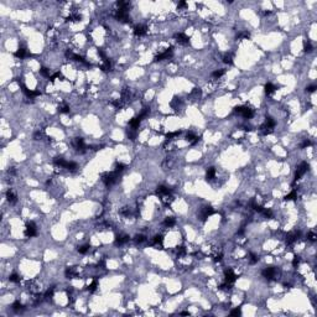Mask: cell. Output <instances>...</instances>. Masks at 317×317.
Segmentation results:
<instances>
[{
	"instance_id": "1",
	"label": "cell",
	"mask_w": 317,
	"mask_h": 317,
	"mask_svg": "<svg viewBox=\"0 0 317 317\" xmlns=\"http://www.w3.org/2000/svg\"><path fill=\"white\" fill-rule=\"evenodd\" d=\"M118 175L119 173H116L115 171H113V172H105L104 175H102V181L105 183V186H112L113 183L116 182Z\"/></svg>"
},
{
	"instance_id": "2",
	"label": "cell",
	"mask_w": 317,
	"mask_h": 317,
	"mask_svg": "<svg viewBox=\"0 0 317 317\" xmlns=\"http://www.w3.org/2000/svg\"><path fill=\"white\" fill-rule=\"evenodd\" d=\"M275 125H276V122L273 118H266L265 123L260 126V130H261V133L265 134V135L270 134V133H273V131H274V128H275Z\"/></svg>"
},
{
	"instance_id": "3",
	"label": "cell",
	"mask_w": 317,
	"mask_h": 317,
	"mask_svg": "<svg viewBox=\"0 0 317 317\" xmlns=\"http://www.w3.org/2000/svg\"><path fill=\"white\" fill-rule=\"evenodd\" d=\"M307 170H308V163L306 162V161H302L300 165L297 166V170H296V173H295V180H294V183L296 182V181H298L301 179L302 176L305 175L306 172H307Z\"/></svg>"
},
{
	"instance_id": "4",
	"label": "cell",
	"mask_w": 317,
	"mask_h": 317,
	"mask_svg": "<svg viewBox=\"0 0 317 317\" xmlns=\"http://www.w3.org/2000/svg\"><path fill=\"white\" fill-rule=\"evenodd\" d=\"M277 269L274 268V266H269V268H265L264 270L261 271L263 276L265 277L266 280H275L277 277Z\"/></svg>"
},
{
	"instance_id": "5",
	"label": "cell",
	"mask_w": 317,
	"mask_h": 317,
	"mask_svg": "<svg viewBox=\"0 0 317 317\" xmlns=\"http://www.w3.org/2000/svg\"><path fill=\"white\" fill-rule=\"evenodd\" d=\"M236 113L240 114L243 118L245 119H250L253 115H254V112H253L251 108H249V107H237L236 108Z\"/></svg>"
},
{
	"instance_id": "6",
	"label": "cell",
	"mask_w": 317,
	"mask_h": 317,
	"mask_svg": "<svg viewBox=\"0 0 317 317\" xmlns=\"http://www.w3.org/2000/svg\"><path fill=\"white\" fill-rule=\"evenodd\" d=\"M25 236L27 238H32V237H36L37 236V228H36V224L34 222H28L26 224V228H25Z\"/></svg>"
},
{
	"instance_id": "7",
	"label": "cell",
	"mask_w": 317,
	"mask_h": 317,
	"mask_svg": "<svg viewBox=\"0 0 317 317\" xmlns=\"http://www.w3.org/2000/svg\"><path fill=\"white\" fill-rule=\"evenodd\" d=\"M172 52H173V48H172V47L167 48V50H165L163 52L159 53L158 56H155L154 61H155V62H160V61H163V60H169L170 57L172 56Z\"/></svg>"
},
{
	"instance_id": "8",
	"label": "cell",
	"mask_w": 317,
	"mask_h": 317,
	"mask_svg": "<svg viewBox=\"0 0 317 317\" xmlns=\"http://www.w3.org/2000/svg\"><path fill=\"white\" fill-rule=\"evenodd\" d=\"M73 146H74V149H76L77 151H79V152H84L85 150H87V145H85V142H84V140L82 138H76L73 140Z\"/></svg>"
},
{
	"instance_id": "9",
	"label": "cell",
	"mask_w": 317,
	"mask_h": 317,
	"mask_svg": "<svg viewBox=\"0 0 317 317\" xmlns=\"http://www.w3.org/2000/svg\"><path fill=\"white\" fill-rule=\"evenodd\" d=\"M237 275L236 274H234V271L232 269H227L226 271H224V281H226V283H228V284H230V285H233L234 284V281L237 280Z\"/></svg>"
},
{
	"instance_id": "10",
	"label": "cell",
	"mask_w": 317,
	"mask_h": 317,
	"mask_svg": "<svg viewBox=\"0 0 317 317\" xmlns=\"http://www.w3.org/2000/svg\"><path fill=\"white\" fill-rule=\"evenodd\" d=\"M115 17L119 21H123V23H129V13H128V10L118 9L115 13Z\"/></svg>"
},
{
	"instance_id": "11",
	"label": "cell",
	"mask_w": 317,
	"mask_h": 317,
	"mask_svg": "<svg viewBox=\"0 0 317 317\" xmlns=\"http://www.w3.org/2000/svg\"><path fill=\"white\" fill-rule=\"evenodd\" d=\"M213 208L211 207V206H206V207H203L201 209V212H199V218H201V220H204L208 218V217H211L213 214Z\"/></svg>"
},
{
	"instance_id": "12",
	"label": "cell",
	"mask_w": 317,
	"mask_h": 317,
	"mask_svg": "<svg viewBox=\"0 0 317 317\" xmlns=\"http://www.w3.org/2000/svg\"><path fill=\"white\" fill-rule=\"evenodd\" d=\"M146 32H148V28L145 25H136L134 27V35L138 37L144 36V35H146Z\"/></svg>"
},
{
	"instance_id": "13",
	"label": "cell",
	"mask_w": 317,
	"mask_h": 317,
	"mask_svg": "<svg viewBox=\"0 0 317 317\" xmlns=\"http://www.w3.org/2000/svg\"><path fill=\"white\" fill-rule=\"evenodd\" d=\"M175 38H176V41L179 42V44H181V45H188V42H190V37H188L187 35H185L183 32L176 34Z\"/></svg>"
},
{
	"instance_id": "14",
	"label": "cell",
	"mask_w": 317,
	"mask_h": 317,
	"mask_svg": "<svg viewBox=\"0 0 317 317\" xmlns=\"http://www.w3.org/2000/svg\"><path fill=\"white\" fill-rule=\"evenodd\" d=\"M129 239H130L129 236L120 233L115 237V242H114V243H115V245H123V244H125L126 242H129Z\"/></svg>"
},
{
	"instance_id": "15",
	"label": "cell",
	"mask_w": 317,
	"mask_h": 317,
	"mask_svg": "<svg viewBox=\"0 0 317 317\" xmlns=\"http://www.w3.org/2000/svg\"><path fill=\"white\" fill-rule=\"evenodd\" d=\"M170 193H171V190H170L169 187L163 186V185H161V186H159L158 188H156V195H158L160 198L163 197V196L170 195Z\"/></svg>"
},
{
	"instance_id": "16",
	"label": "cell",
	"mask_w": 317,
	"mask_h": 317,
	"mask_svg": "<svg viewBox=\"0 0 317 317\" xmlns=\"http://www.w3.org/2000/svg\"><path fill=\"white\" fill-rule=\"evenodd\" d=\"M186 139H187V141L190 142L191 145H196V144H198L199 140H201V138L197 136V135H195L193 133H187Z\"/></svg>"
},
{
	"instance_id": "17",
	"label": "cell",
	"mask_w": 317,
	"mask_h": 317,
	"mask_svg": "<svg viewBox=\"0 0 317 317\" xmlns=\"http://www.w3.org/2000/svg\"><path fill=\"white\" fill-rule=\"evenodd\" d=\"M216 175H217V171L214 167H209V169H207V172H206V179H207V181H213L216 179Z\"/></svg>"
},
{
	"instance_id": "18",
	"label": "cell",
	"mask_w": 317,
	"mask_h": 317,
	"mask_svg": "<svg viewBox=\"0 0 317 317\" xmlns=\"http://www.w3.org/2000/svg\"><path fill=\"white\" fill-rule=\"evenodd\" d=\"M6 198H8V201H9L11 204L16 203V201H17V197H16L15 192H14L13 190H9L8 192H6Z\"/></svg>"
},
{
	"instance_id": "19",
	"label": "cell",
	"mask_w": 317,
	"mask_h": 317,
	"mask_svg": "<svg viewBox=\"0 0 317 317\" xmlns=\"http://www.w3.org/2000/svg\"><path fill=\"white\" fill-rule=\"evenodd\" d=\"M15 56H16V57H19V58H25V57H28V56H31V55L27 52V50H26V48L20 47V48L15 52Z\"/></svg>"
},
{
	"instance_id": "20",
	"label": "cell",
	"mask_w": 317,
	"mask_h": 317,
	"mask_svg": "<svg viewBox=\"0 0 317 317\" xmlns=\"http://www.w3.org/2000/svg\"><path fill=\"white\" fill-rule=\"evenodd\" d=\"M275 89H276L275 85H274L273 83H270V82L265 84V94L266 95H271L274 92H275Z\"/></svg>"
},
{
	"instance_id": "21",
	"label": "cell",
	"mask_w": 317,
	"mask_h": 317,
	"mask_svg": "<svg viewBox=\"0 0 317 317\" xmlns=\"http://www.w3.org/2000/svg\"><path fill=\"white\" fill-rule=\"evenodd\" d=\"M78 271L74 268H68L66 270V277H68V279H73V277L77 276Z\"/></svg>"
},
{
	"instance_id": "22",
	"label": "cell",
	"mask_w": 317,
	"mask_h": 317,
	"mask_svg": "<svg viewBox=\"0 0 317 317\" xmlns=\"http://www.w3.org/2000/svg\"><path fill=\"white\" fill-rule=\"evenodd\" d=\"M175 224H176V219L173 218V217H167V218H165V220H163V226H166L169 228L173 227Z\"/></svg>"
},
{
	"instance_id": "23",
	"label": "cell",
	"mask_w": 317,
	"mask_h": 317,
	"mask_svg": "<svg viewBox=\"0 0 317 317\" xmlns=\"http://www.w3.org/2000/svg\"><path fill=\"white\" fill-rule=\"evenodd\" d=\"M13 310L15 312H21V311H24V310H25V307H24V305L21 304L20 301H15L13 304Z\"/></svg>"
},
{
	"instance_id": "24",
	"label": "cell",
	"mask_w": 317,
	"mask_h": 317,
	"mask_svg": "<svg viewBox=\"0 0 317 317\" xmlns=\"http://www.w3.org/2000/svg\"><path fill=\"white\" fill-rule=\"evenodd\" d=\"M104 63L101 66V69L104 71V72H109V71H112V63L109 62V60H105V61H103Z\"/></svg>"
},
{
	"instance_id": "25",
	"label": "cell",
	"mask_w": 317,
	"mask_h": 317,
	"mask_svg": "<svg viewBox=\"0 0 317 317\" xmlns=\"http://www.w3.org/2000/svg\"><path fill=\"white\" fill-rule=\"evenodd\" d=\"M58 112H60V113H63V114L69 113V105L67 104V103H61V104H60V107H58Z\"/></svg>"
},
{
	"instance_id": "26",
	"label": "cell",
	"mask_w": 317,
	"mask_h": 317,
	"mask_svg": "<svg viewBox=\"0 0 317 317\" xmlns=\"http://www.w3.org/2000/svg\"><path fill=\"white\" fill-rule=\"evenodd\" d=\"M223 62L226 63V65H233V56H232V53H226V55L223 56Z\"/></svg>"
},
{
	"instance_id": "27",
	"label": "cell",
	"mask_w": 317,
	"mask_h": 317,
	"mask_svg": "<svg viewBox=\"0 0 317 317\" xmlns=\"http://www.w3.org/2000/svg\"><path fill=\"white\" fill-rule=\"evenodd\" d=\"M97 287H98V281H97V279H93L92 283L89 284V286H88V291H89V293H94V291L97 290Z\"/></svg>"
},
{
	"instance_id": "28",
	"label": "cell",
	"mask_w": 317,
	"mask_h": 317,
	"mask_svg": "<svg viewBox=\"0 0 317 317\" xmlns=\"http://www.w3.org/2000/svg\"><path fill=\"white\" fill-rule=\"evenodd\" d=\"M248 260H249V263H250L251 265H254V264H256V263H258L259 258H258V255H256V254H254V253H250V254H249V256H248Z\"/></svg>"
},
{
	"instance_id": "29",
	"label": "cell",
	"mask_w": 317,
	"mask_h": 317,
	"mask_svg": "<svg viewBox=\"0 0 317 317\" xmlns=\"http://www.w3.org/2000/svg\"><path fill=\"white\" fill-rule=\"evenodd\" d=\"M224 73H226V69H224V68H220V69L214 71V72L212 73V77H213V78H216V79H218V78L222 77Z\"/></svg>"
},
{
	"instance_id": "30",
	"label": "cell",
	"mask_w": 317,
	"mask_h": 317,
	"mask_svg": "<svg viewBox=\"0 0 317 317\" xmlns=\"http://www.w3.org/2000/svg\"><path fill=\"white\" fill-rule=\"evenodd\" d=\"M201 94H202V91L199 89V88H195V89L192 91V93H191V97L193 98V99H199V98H201Z\"/></svg>"
},
{
	"instance_id": "31",
	"label": "cell",
	"mask_w": 317,
	"mask_h": 317,
	"mask_svg": "<svg viewBox=\"0 0 317 317\" xmlns=\"http://www.w3.org/2000/svg\"><path fill=\"white\" fill-rule=\"evenodd\" d=\"M296 198H297V192H296V190H293L289 195L286 196V197H285V199H286V201H294V199H296Z\"/></svg>"
},
{
	"instance_id": "32",
	"label": "cell",
	"mask_w": 317,
	"mask_h": 317,
	"mask_svg": "<svg viewBox=\"0 0 317 317\" xmlns=\"http://www.w3.org/2000/svg\"><path fill=\"white\" fill-rule=\"evenodd\" d=\"M181 131L180 130H176V131H172V133H169L166 135V141H171L175 136H177V135H180Z\"/></svg>"
},
{
	"instance_id": "33",
	"label": "cell",
	"mask_w": 317,
	"mask_h": 317,
	"mask_svg": "<svg viewBox=\"0 0 317 317\" xmlns=\"http://www.w3.org/2000/svg\"><path fill=\"white\" fill-rule=\"evenodd\" d=\"M145 240H146V237L142 236V234H138V236L134 238V242L136 244H141V243H144Z\"/></svg>"
},
{
	"instance_id": "34",
	"label": "cell",
	"mask_w": 317,
	"mask_h": 317,
	"mask_svg": "<svg viewBox=\"0 0 317 317\" xmlns=\"http://www.w3.org/2000/svg\"><path fill=\"white\" fill-rule=\"evenodd\" d=\"M89 244H85V245H81L79 248H78V251H79V254H87L88 251H89Z\"/></svg>"
},
{
	"instance_id": "35",
	"label": "cell",
	"mask_w": 317,
	"mask_h": 317,
	"mask_svg": "<svg viewBox=\"0 0 317 317\" xmlns=\"http://www.w3.org/2000/svg\"><path fill=\"white\" fill-rule=\"evenodd\" d=\"M40 73H41V74H42V76H44V77L48 78V79H50V77L52 76V74H51V72H50V69H48V68H46V67H42V68L40 69Z\"/></svg>"
},
{
	"instance_id": "36",
	"label": "cell",
	"mask_w": 317,
	"mask_h": 317,
	"mask_svg": "<svg viewBox=\"0 0 317 317\" xmlns=\"http://www.w3.org/2000/svg\"><path fill=\"white\" fill-rule=\"evenodd\" d=\"M9 280L11 281V283L17 284V283H20V276L17 275V274H11V275L9 276Z\"/></svg>"
},
{
	"instance_id": "37",
	"label": "cell",
	"mask_w": 317,
	"mask_h": 317,
	"mask_svg": "<svg viewBox=\"0 0 317 317\" xmlns=\"http://www.w3.org/2000/svg\"><path fill=\"white\" fill-rule=\"evenodd\" d=\"M124 169H125V165H123V163L118 162V163L115 165V169H114V171H115L116 173H120L122 171H124Z\"/></svg>"
},
{
	"instance_id": "38",
	"label": "cell",
	"mask_w": 317,
	"mask_h": 317,
	"mask_svg": "<svg viewBox=\"0 0 317 317\" xmlns=\"http://www.w3.org/2000/svg\"><path fill=\"white\" fill-rule=\"evenodd\" d=\"M44 136H45L44 133L40 131V130H37V131H35V133H34V139H35V140H42V138H44Z\"/></svg>"
},
{
	"instance_id": "39",
	"label": "cell",
	"mask_w": 317,
	"mask_h": 317,
	"mask_svg": "<svg viewBox=\"0 0 317 317\" xmlns=\"http://www.w3.org/2000/svg\"><path fill=\"white\" fill-rule=\"evenodd\" d=\"M163 238L162 236H155L154 239H152V244H162Z\"/></svg>"
},
{
	"instance_id": "40",
	"label": "cell",
	"mask_w": 317,
	"mask_h": 317,
	"mask_svg": "<svg viewBox=\"0 0 317 317\" xmlns=\"http://www.w3.org/2000/svg\"><path fill=\"white\" fill-rule=\"evenodd\" d=\"M311 144H312V142H311V140H310V139H305V140L301 142L300 148H301V149H306V148H308Z\"/></svg>"
},
{
	"instance_id": "41",
	"label": "cell",
	"mask_w": 317,
	"mask_h": 317,
	"mask_svg": "<svg viewBox=\"0 0 317 317\" xmlns=\"http://www.w3.org/2000/svg\"><path fill=\"white\" fill-rule=\"evenodd\" d=\"M304 48H305L306 52H311L312 50H313V47H312V45H311V42H310V41H306V42H305Z\"/></svg>"
},
{
	"instance_id": "42",
	"label": "cell",
	"mask_w": 317,
	"mask_h": 317,
	"mask_svg": "<svg viewBox=\"0 0 317 317\" xmlns=\"http://www.w3.org/2000/svg\"><path fill=\"white\" fill-rule=\"evenodd\" d=\"M249 36H250L249 31H242V32L238 34V38H248Z\"/></svg>"
},
{
	"instance_id": "43",
	"label": "cell",
	"mask_w": 317,
	"mask_h": 317,
	"mask_svg": "<svg viewBox=\"0 0 317 317\" xmlns=\"http://www.w3.org/2000/svg\"><path fill=\"white\" fill-rule=\"evenodd\" d=\"M177 254H179V256H182L186 254V248L185 247H180L179 249H177Z\"/></svg>"
},
{
	"instance_id": "44",
	"label": "cell",
	"mask_w": 317,
	"mask_h": 317,
	"mask_svg": "<svg viewBox=\"0 0 317 317\" xmlns=\"http://www.w3.org/2000/svg\"><path fill=\"white\" fill-rule=\"evenodd\" d=\"M316 84H311V85H308L307 88H306V92H307V93H312V92H315L316 91Z\"/></svg>"
},
{
	"instance_id": "45",
	"label": "cell",
	"mask_w": 317,
	"mask_h": 317,
	"mask_svg": "<svg viewBox=\"0 0 317 317\" xmlns=\"http://www.w3.org/2000/svg\"><path fill=\"white\" fill-rule=\"evenodd\" d=\"M240 313H242V311H240L239 307H237V308H234V310L230 311V315H233V316H239Z\"/></svg>"
},
{
	"instance_id": "46",
	"label": "cell",
	"mask_w": 317,
	"mask_h": 317,
	"mask_svg": "<svg viewBox=\"0 0 317 317\" xmlns=\"http://www.w3.org/2000/svg\"><path fill=\"white\" fill-rule=\"evenodd\" d=\"M307 239L311 240V242H315V240H316V234L313 233V232H310L308 236H307Z\"/></svg>"
},
{
	"instance_id": "47",
	"label": "cell",
	"mask_w": 317,
	"mask_h": 317,
	"mask_svg": "<svg viewBox=\"0 0 317 317\" xmlns=\"http://www.w3.org/2000/svg\"><path fill=\"white\" fill-rule=\"evenodd\" d=\"M300 260H301V259H300V256H295V258H294V260H293V265L295 266V268H296V266H297L298 264H300Z\"/></svg>"
},
{
	"instance_id": "48",
	"label": "cell",
	"mask_w": 317,
	"mask_h": 317,
	"mask_svg": "<svg viewBox=\"0 0 317 317\" xmlns=\"http://www.w3.org/2000/svg\"><path fill=\"white\" fill-rule=\"evenodd\" d=\"M179 6H180V8H185V6H187V4H186L185 1H180V3H179Z\"/></svg>"
}]
</instances>
